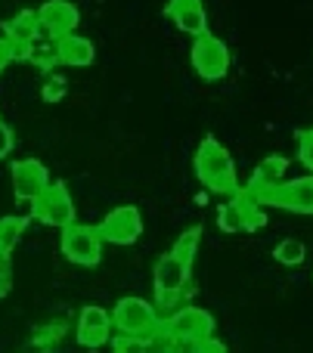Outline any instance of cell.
Returning <instances> with one entry per match:
<instances>
[{"label":"cell","mask_w":313,"mask_h":353,"mask_svg":"<svg viewBox=\"0 0 313 353\" xmlns=\"http://www.w3.org/2000/svg\"><path fill=\"white\" fill-rule=\"evenodd\" d=\"M165 16L177 25L183 34H208V12H205L202 0H168Z\"/></svg>","instance_id":"4fadbf2b"},{"label":"cell","mask_w":313,"mask_h":353,"mask_svg":"<svg viewBox=\"0 0 313 353\" xmlns=\"http://www.w3.org/2000/svg\"><path fill=\"white\" fill-rule=\"evenodd\" d=\"M59 232V251L74 267H97L103 261V236H99L97 226L74 220L72 226H65Z\"/></svg>","instance_id":"3957f363"},{"label":"cell","mask_w":313,"mask_h":353,"mask_svg":"<svg viewBox=\"0 0 313 353\" xmlns=\"http://www.w3.org/2000/svg\"><path fill=\"white\" fill-rule=\"evenodd\" d=\"M10 183H12V195L19 201H34L53 180H50V171L37 159H19L10 168Z\"/></svg>","instance_id":"8fae6325"},{"label":"cell","mask_w":313,"mask_h":353,"mask_svg":"<svg viewBox=\"0 0 313 353\" xmlns=\"http://www.w3.org/2000/svg\"><path fill=\"white\" fill-rule=\"evenodd\" d=\"M12 59H16V50H12V47H10V43H6V41H3V37H0V72H3V68H6V65H10V62H12Z\"/></svg>","instance_id":"83f0119b"},{"label":"cell","mask_w":313,"mask_h":353,"mask_svg":"<svg viewBox=\"0 0 313 353\" xmlns=\"http://www.w3.org/2000/svg\"><path fill=\"white\" fill-rule=\"evenodd\" d=\"M199 353H230V350H227V344H223V341H217V338H208V341L199 344Z\"/></svg>","instance_id":"4316f807"},{"label":"cell","mask_w":313,"mask_h":353,"mask_svg":"<svg viewBox=\"0 0 313 353\" xmlns=\"http://www.w3.org/2000/svg\"><path fill=\"white\" fill-rule=\"evenodd\" d=\"M37 37H43V28H41V22H37L34 10H19L16 16L3 25V41L16 50V56H22Z\"/></svg>","instance_id":"9a60e30c"},{"label":"cell","mask_w":313,"mask_h":353,"mask_svg":"<svg viewBox=\"0 0 313 353\" xmlns=\"http://www.w3.org/2000/svg\"><path fill=\"white\" fill-rule=\"evenodd\" d=\"M285 171H289V161H285V155H267L264 161H261L258 168H254V174H252V180L245 183V192L248 195H258V192H267V189H273V186H279L283 183V176Z\"/></svg>","instance_id":"2e32d148"},{"label":"cell","mask_w":313,"mask_h":353,"mask_svg":"<svg viewBox=\"0 0 313 353\" xmlns=\"http://www.w3.org/2000/svg\"><path fill=\"white\" fill-rule=\"evenodd\" d=\"M112 353H155L149 341H137V338H112Z\"/></svg>","instance_id":"cb8c5ba5"},{"label":"cell","mask_w":313,"mask_h":353,"mask_svg":"<svg viewBox=\"0 0 313 353\" xmlns=\"http://www.w3.org/2000/svg\"><path fill=\"white\" fill-rule=\"evenodd\" d=\"M22 232H25L22 217H0V257H6L12 248H16Z\"/></svg>","instance_id":"44dd1931"},{"label":"cell","mask_w":313,"mask_h":353,"mask_svg":"<svg viewBox=\"0 0 313 353\" xmlns=\"http://www.w3.org/2000/svg\"><path fill=\"white\" fill-rule=\"evenodd\" d=\"M31 214H34L41 223L56 226V230L72 226L74 223V199L65 183H50V186L31 201Z\"/></svg>","instance_id":"52a82bcc"},{"label":"cell","mask_w":313,"mask_h":353,"mask_svg":"<svg viewBox=\"0 0 313 353\" xmlns=\"http://www.w3.org/2000/svg\"><path fill=\"white\" fill-rule=\"evenodd\" d=\"M37 22H41V28L56 41V37L74 34V28H78V22H81V12L72 0H47V3L37 10Z\"/></svg>","instance_id":"7c38bea8"},{"label":"cell","mask_w":313,"mask_h":353,"mask_svg":"<svg viewBox=\"0 0 313 353\" xmlns=\"http://www.w3.org/2000/svg\"><path fill=\"white\" fill-rule=\"evenodd\" d=\"M245 192V189H242ZM254 199L261 205H270V208H283V211L292 214H313V174L307 176H298V180L289 183H279V186L267 189V192H258Z\"/></svg>","instance_id":"ba28073f"},{"label":"cell","mask_w":313,"mask_h":353,"mask_svg":"<svg viewBox=\"0 0 313 353\" xmlns=\"http://www.w3.org/2000/svg\"><path fill=\"white\" fill-rule=\"evenodd\" d=\"M171 353H199V344H190V341H177Z\"/></svg>","instance_id":"f1b7e54d"},{"label":"cell","mask_w":313,"mask_h":353,"mask_svg":"<svg viewBox=\"0 0 313 353\" xmlns=\"http://www.w3.org/2000/svg\"><path fill=\"white\" fill-rule=\"evenodd\" d=\"M68 93V81L62 78L59 72H50L47 78H43V84H41V97L47 99V103H59L62 97Z\"/></svg>","instance_id":"7402d4cb"},{"label":"cell","mask_w":313,"mask_h":353,"mask_svg":"<svg viewBox=\"0 0 313 353\" xmlns=\"http://www.w3.org/2000/svg\"><path fill=\"white\" fill-rule=\"evenodd\" d=\"M25 59L34 62L37 68H53L56 62H59V56H56V41L50 37V41H43V37H37L34 43H31L28 50H25Z\"/></svg>","instance_id":"ffe728a7"},{"label":"cell","mask_w":313,"mask_h":353,"mask_svg":"<svg viewBox=\"0 0 313 353\" xmlns=\"http://www.w3.org/2000/svg\"><path fill=\"white\" fill-rule=\"evenodd\" d=\"M97 230H99V236H103V242L134 245L137 239L143 236V214H140V208H134V205H118L99 220Z\"/></svg>","instance_id":"9c48e42d"},{"label":"cell","mask_w":313,"mask_h":353,"mask_svg":"<svg viewBox=\"0 0 313 353\" xmlns=\"http://www.w3.org/2000/svg\"><path fill=\"white\" fill-rule=\"evenodd\" d=\"M190 62L202 81H221L230 72V47L214 34H199L192 37L190 47Z\"/></svg>","instance_id":"5b68a950"},{"label":"cell","mask_w":313,"mask_h":353,"mask_svg":"<svg viewBox=\"0 0 313 353\" xmlns=\"http://www.w3.org/2000/svg\"><path fill=\"white\" fill-rule=\"evenodd\" d=\"M273 257H276V263H283V267H301L304 257H307V248H304L301 239H283V242H276V248H273Z\"/></svg>","instance_id":"d6986e66"},{"label":"cell","mask_w":313,"mask_h":353,"mask_svg":"<svg viewBox=\"0 0 313 353\" xmlns=\"http://www.w3.org/2000/svg\"><path fill=\"white\" fill-rule=\"evenodd\" d=\"M62 335H65V323L56 319V323H50V325H43V329L34 332V341L43 344V347H53V341H59Z\"/></svg>","instance_id":"603a6c76"},{"label":"cell","mask_w":313,"mask_h":353,"mask_svg":"<svg viewBox=\"0 0 313 353\" xmlns=\"http://www.w3.org/2000/svg\"><path fill=\"white\" fill-rule=\"evenodd\" d=\"M298 159L307 171H313V128L301 130V137H298Z\"/></svg>","instance_id":"d4e9b609"},{"label":"cell","mask_w":313,"mask_h":353,"mask_svg":"<svg viewBox=\"0 0 313 353\" xmlns=\"http://www.w3.org/2000/svg\"><path fill=\"white\" fill-rule=\"evenodd\" d=\"M161 329L174 338V341H190L202 344L208 338H214V316L202 307H180L177 313H171L168 319H161Z\"/></svg>","instance_id":"8992f818"},{"label":"cell","mask_w":313,"mask_h":353,"mask_svg":"<svg viewBox=\"0 0 313 353\" xmlns=\"http://www.w3.org/2000/svg\"><path fill=\"white\" fill-rule=\"evenodd\" d=\"M112 329H115L121 338L149 341V338L161 329V319L146 298L128 294V298H121L115 307H112Z\"/></svg>","instance_id":"7a4b0ae2"},{"label":"cell","mask_w":313,"mask_h":353,"mask_svg":"<svg viewBox=\"0 0 313 353\" xmlns=\"http://www.w3.org/2000/svg\"><path fill=\"white\" fill-rule=\"evenodd\" d=\"M199 242H202V226H190V230H186L177 242H174L171 254L177 257L180 263H186V267L192 270V261H196V254H199Z\"/></svg>","instance_id":"ac0fdd59"},{"label":"cell","mask_w":313,"mask_h":353,"mask_svg":"<svg viewBox=\"0 0 313 353\" xmlns=\"http://www.w3.org/2000/svg\"><path fill=\"white\" fill-rule=\"evenodd\" d=\"M192 171H196L199 183H202L208 192L230 195V199H233L236 192H242L233 155H230V149L223 146L221 140H214V137H205V140L199 143L196 155H192Z\"/></svg>","instance_id":"6da1fadb"},{"label":"cell","mask_w":313,"mask_h":353,"mask_svg":"<svg viewBox=\"0 0 313 353\" xmlns=\"http://www.w3.org/2000/svg\"><path fill=\"white\" fill-rule=\"evenodd\" d=\"M190 273L192 270L186 267V263H180L171 251L161 254L159 261H155V298H165V294H186Z\"/></svg>","instance_id":"5bb4252c"},{"label":"cell","mask_w":313,"mask_h":353,"mask_svg":"<svg viewBox=\"0 0 313 353\" xmlns=\"http://www.w3.org/2000/svg\"><path fill=\"white\" fill-rule=\"evenodd\" d=\"M267 223L264 205L248 192H236L230 201L217 208V226L223 232H254Z\"/></svg>","instance_id":"277c9868"},{"label":"cell","mask_w":313,"mask_h":353,"mask_svg":"<svg viewBox=\"0 0 313 353\" xmlns=\"http://www.w3.org/2000/svg\"><path fill=\"white\" fill-rule=\"evenodd\" d=\"M19 353H50V347H43V344H37V341H31V344H25Z\"/></svg>","instance_id":"f546056e"},{"label":"cell","mask_w":313,"mask_h":353,"mask_svg":"<svg viewBox=\"0 0 313 353\" xmlns=\"http://www.w3.org/2000/svg\"><path fill=\"white\" fill-rule=\"evenodd\" d=\"M56 56L65 65L87 68L93 62V56H97V50H93V43L84 34H65V37H56Z\"/></svg>","instance_id":"e0dca14e"},{"label":"cell","mask_w":313,"mask_h":353,"mask_svg":"<svg viewBox=\"0 0 313 353\" xmlns=\"http://www.w3.org/2000/svg\"><path fill=\"white\" fill-rule=\"evenodd\" d=\"M112 313L99 304H87L84 310L78 313V325H74V338H78L81 347L97 350L103 344L112 341Z\"/></svg>","instance_id":"30bf717a"},{"label":"cell","mask_w":313,"mask_h":353,"mask_svg":"<svg viewBox=\"0 0 313 353\" xmlns=\"http://www.w3.org/2000/svg\"><path fill=\"white\" fill-rule=\"evenodd\" d=\"M12 146H16V134L6 121H0V159H6L12 152Z\"/></svg>","instance_id":"484cf974"}]
</instances>
